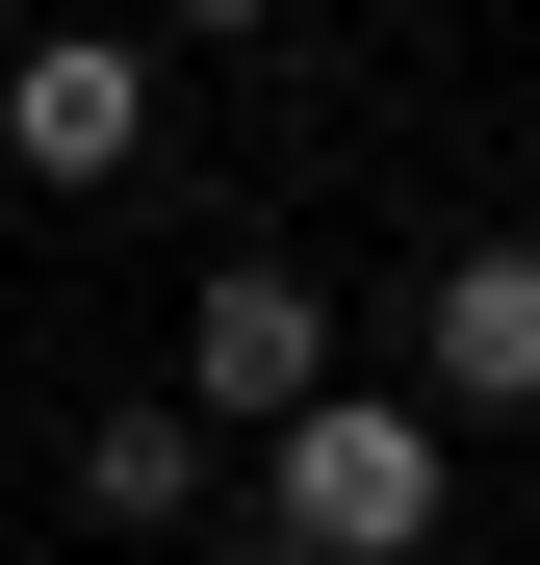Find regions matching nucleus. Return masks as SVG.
Segmentation results:
<instances>
[{"mask_svg":"<svg viewBox=\"0 0 540 565\" xmlns=\"http://www.w3.org/2000/svg\"><path fill=\"white\" fill-rule=\"evenodd\" d=\"M257 514H284V565H437V514H464V437L387 412V386H335L257 437Z\"/></svg>","mask_w":540,"mask_h":565,"instance_id":"1","label":"nucleus"},{"mask_svg":"<svg viewBox=\"0 0 540 565\" xmlns=\"http://www.w3.org/2000/svg\"><path fill=\"white\" fill-rule=\"evenodd\" d=\"M0 154H27L52 206L129 180V154H155V52H129V26H27V52H0Z\"/></svg>","mask_w":540,"mask_h":565,"instance_id":"3","label":"nucleus"},{"mask_svg":"<svg viewBox=\"0 0 540 565\" xmlns=\"http://www.w3.org/2000/svg\"><path fill=\"white\" fill-rule=\"evenodd\" d=\"M180 412H335V309H309V257H207V309H180Z\"/></svg>","mask_w":540,"mask_h":565,"instance_id":"2","label":"nucleus"},{"mask_svg":"<svg viewBox=\"0 0 540 565\" xmlns=\"http://www.w3.org/2000/svg\"><path fill=\"white\" fill-rule=\"evenodd\" d=\"M77 514H104V540H180V514H207V412H77Z\"/></svg>","mask_w":540,"mask_h":565,"instance_id":"5","label":"nucleus"},{"mask_svg":"<svg viewBox=\"0 0 540 565\" xmlns=\"http://www.w3.org/2000/svg\"><path fill=\"white\" fill-rule=\"evenodd\" d=\"M412 360H437V437L464 412H540V232H464L412 282Z\"/></svg>","mask_w":540,"mask_h":565,"instance_id":"4","label":"nucleus"}]
</instances>
